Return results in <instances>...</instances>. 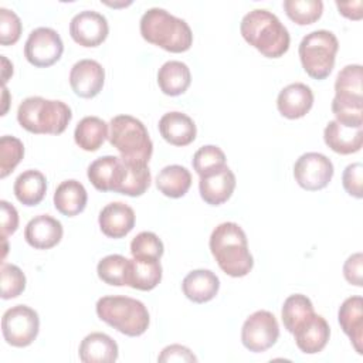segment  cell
I'll use <instances>...</instances> for the list:
<instances>
[{
  "label": "cell",
  "instance_id": "obj_1",
  "mask_svg": "<svg viewBox=\"0 0 363 363\" xmlns=\"http://www.w3.org/2000/svg\"><path fill=\"white\" fill-rule=\"evenodd\" d=\"M208 245L217 265L228 277L241 278L252 269L254 258L248 250L247 235L237 223L218 224L210 235Z\"/></svg>",
  "mask_w": 363,
  "mask_h": 363
},
{
  "label": "cell",
  "instance_id": "obj_2",
  "mask_svg": "<svg viewBox=\"0 0 363 363\" xmlns=\"http://www.w3.org/2000/svg\"><path fill=\"white\" fill-rule=\"evenodd\" d=\"M242 38L267 58L282 57L291 43L289 33L281 20L265 9L248 11L240 24Z\"/></svg>",
  "mask_w": 363,
  "mask_h": 363
},
{
  "label": "cell",
  "instance_id": "obj_3",
  "mask_svg": "<svg viewBox=\"0 0 363 363\" xmlns=\"http://www.w3.org/2000/svg\"><path fill=\"white\" fill-rule=\"evenodd\" d=\"M142 37L169 52H184L193 44L190 26L164 9L152 7L140 18Z\"/></svg>",
  "mask_w": 363,
  "mask_h": 363
},
{
  "label": "cell",
  "instance_id": "obj_4",
  "mask_svg": "<svg viewBox=\"0 0 363 363\" xmlns=\"http://www.w3.org/2000/svg\"><path fill=\"white\" fill-rule=\"evenodd\" d=\"M71 119L72 111L65 102L43 96H28L17 109L20 126L35 135H61Z\"/></svg>",
  "mask_w": 363,
  "mask_h": 363
},
{
  "label": "cell",
  "instance_id": "obj_5",
  "mask_svg": "<svg viewBox=\"0 0 363 363\" xmlns=\"http://www.w3.org/2000/svg\"><path fill=\"white\" fill-rule=\"evenodd\" d=\"M95 309L102 322L130 337L143 335L150 323L147 308L135 298L122 295L102 296L98 299Z\"/></svg>",
  "mask_w": 363,
  "mask_h": 363
},
{
  "label": "cell",
  "instance_id": "obj_6",
  "mask_svg": "<svg viewBox=\"0 0 363 363\" xmlns=\"http://www.w3.org/2000/svg\"><path fill=\"white\" fill-rule=\"evenodd\" d=\"M363 68L360 64L343 67L335 81L332 112L342 125L363 126Z\"/></svg>",
  "mask_w": 363,
  "mask_h": 363
},
{
  "label": "cell",
  "instance_id": "obj_7",
  "mask_svg": "<svg viewBox=\"0 0 363 363\" xmlns=\"http://www.w3.org/2000/svg\"><path fill=\"white\" fill-rule=\"evenodd\" d=\"M109 143L121 153V157L135 163L147 164L153 143L142 121L130 115H118L109 122Z\"/></svg>",
  "mask_w": 363,
  "mask_h": 363
},
{
  "label": "cell",
  "instance_id": "obj_8",
  "mask_svg": "<svg viewBox=\"0 0 363 363\" xmlns=\"http://www.w3.org/2000/svg\"><path fill=\"white\" fill-rule=\"evenodd\" d=\"M339 41L329 30H315L306 34L298 48L303 71L313 79H325L335 67Z\"/></svg>",
  "mask_w": 363,
  "mask_h": 363
},
{
  "label": "cell",
  "instance_id": "obj_9",
  "mask_svg": "<svg viewBox=\"0 0 363 363\" xmlns=\"http://www.w3.org/2000/svg\"><path fill=\"white\" fill-rule=\"evenodd\" d=\"M40 330L38 313L27 305L9 308L1 318V333L4 340L14 347L30 346Z\"/></svg>",
  "mask_w": 363,
  "mask_h": 363
},
{
  "label": "cell",
  "instance_id": "obj_10",
  "mask_svg": "<svg viewBox=\"0 0 363 363\" xmlns=\"http://www.w3.org/2000/svg\"><path fill=\"white\" fill-rule=\"evenodd\" d=\"M279 337V325L269 311L251 313L241 328V342L245 349L261 353L272 347Z\"/></svg>",
  "mask_w": 363,
  "mask_h": 363
},
{
  "label": "cell",
  "instance_id": "obj_11",
  "mask_svg": "<svg viewBox=\"0 0 363 363\" xmlns=\"http://www.w3.org/2000/svg\"><path fill=\"white\" fill-rule=\"evenodd\" d=\"M64 52V44L60 34L50 27L34 28L24 44V57L37 68L54 65Z\"/></svg>",
  "mask_w": 363,
  "mask_h": 363
},
{
  "label": "cell",
  "instance_id": "obj_12",
  "mask_svg": "<svg viewBox=\"0 0 363 363\" xmlns=\"http://www.w3.org/2000/svg\"><path fill=\"white\" fill-rule=\"evenodd\" d=\"M333 172L335 169L330 159L318 152L303 153L294 164V177L296 183L308 191L325 189L330 183Z\"/></svg>",
  "mask_w": 363,
  "mask_h": 363
},
{
  "label": "cell",
  "instance_id": "obj_13",
  "mask_svg": "<svg viewBox=\"0 0 363 363\" xmlns=\"http://www.w3.org/2000/svg\"><path fill=\"white\" fill-rule=\"evenodd\" d=\"M86 176L96 190L119 193L128 176V162L111 155L98 157L88 166Z\"/></svg>",
  "mask_w": 363,
  "mask_h": 363
},
{
  "label": "cell",
  "instance_id": "obj_14",
  "mask_svg": "<svg viewBox=\"0 0 363 363\" xmlns=\"http://www.w3.org/2000/svg\"><path fill=\"white\" fill-rule=\"evenodd\" d=\"M109 33L108 20L98 11L84 10L75 14L69 23V35L81 47L101 45Z\"/></svg>",
  "mask_w": 363,
  "mask_h": 363
},
{
  "label": "cell",
  "instance_id": "obj_15",
  "mask_svg": "<svg viewBox=\"0 0 363 363\" xmlns=\"http://www.w3.org/2000/svg\"><path fill=\"white\" fill-rule=\"evenodd\" d=\"M105 82V69L104 67L89 58L77 61L69 71V85L74 94L79 98H94L96 96Z\"/></svg>",
  "mask_w": 363,
  "mask_h": 363
},
{
  "label": "cell",
  "instance_id": "obj_16",
  "mask_svg": "<svg viewBox=\"0 0 363 363\" xmlns=\"http://www.w3.org/2000/svg\"><path fill=\"white\" fill-rule=\"evenodd\" d=\"M235 174L225 164L224 167L200 176L199 190L201 199L210 206L225 203L235 189Z\"/></svg>",
  "mask_w": 363,
  "mask_h": 363
},
{
  "label": "cell",
  "instance_id": "obj_17",
  "mask_svg": "<svg viewBox=\"0 0 363 363\" xmlns=\"http://www.w3.org/2000/svg\"><path fill=\"white\" fill-rule=\"evenodd\" d=\"M135 211L130 206L122 201H112L106 204L98 217L102 234L109 238H123L135 227Z\"/></svg>",
  "mask_w": 363,
  "mask_h": 363
},
{
  "label": "cell",
  "instance_id": "obj_18",
  "mask_svg": "<svg viewBox=\"0 0 363 363\" xmlns=\"http://www.w3.org/2000/svg\"><path fill=\"white\" fill-rule=\"evenodd\" d=\"M295 343L302 353L315 354L325 349L330 337V328L326 319L318 313L309 316L292 333Z\"/></svg>",
  "mask_w": 363,
  "mask_h": 363
},
{
  "label": "cell",
  "instance_id": "obj_19",
  "mask_svg": "<svg viewBox=\"0 0 363 363\" xmlns=\"http://www.w3.org/2000/svg\"><path fill=\"white\" fill-rule=\"evenodd\" d=\"M62 234V224L48 214L35 216L24 228L27 244L35 250H50L55 247L61 241Z\"/></svg>",
  "mask_w": 363,
  "mask_h": 363
},
{
  "label": "cell",
  "instance_id": "obj_20",
  "mask_svg": "<svg viewBox=\"0 0 363 363\" xmlns=\"http://www.w3.org/2000/svg\"><path fill=\"white\" fill-rule=\"evenodd\" d=\"M313 105L312 89L302 82H294L282 88L277 98L279 113L288 119H299L305 116Z\"/></svg>",
  "mask_w": 363,
  "mask_h": 363
},
{
  "label": "cell",
  "instance_id": "obj_21",
  "mask_svg": "<svg viewBox=\"0 0 363 363\" xmlns=\"http://www.w3.org/2000/svg\"><path fill=\"white\" fill-rule=\"evenodd\" d=\"M337 320L350 339L354 350L363 353V299L362 296H350L343 301L337 311Z\"/></svg>",
  "mask_w": 363,
  "mask_h": 363
},
{
  "label": "cell",
  "instance_id": "obj_22",
  "mask_svg": "<svg viewBox=\"0 0 363 363\" xmlns=\"http://www.w3.org/2000/svg\"><path fill=\"white\" fill-rule=\"evenodd\" d=\"M323 140L329 149L339 155H352L363 146V126L352 128L330 121L323 130Z\"/></svg>",
  "mask_w": 363,
  "mask_h": 363
},
{
  "label": "cell",
  "instance_id": "obj_23",
  "mask_svg": "<svg viewBox=\"0 0 363 363\" xmlns=\"http://www.w3.org/2000/svg\"><path fill=\"white\" fill-rule=\"evenodd\" d=\"M159 132L162 138L173 146H187L197 135L196 123L183 112H167L159 121Z\"/></svg>",
  "mask_w": 363,
  "mask_h": 363
},
{
  "label": "cell",
  "instance_id": "obj_24",
  "mask_svg": "<svg viewBox=\"0 0 363 363\" xmlns=\"http://www.w3.org/2000/svg\"><path fill=\"white\" fill-rule=\"evenodd\" d=\"M78 354L84 363H112L118 359L119 349L109 335L92 332L82 339Z\"/></svg>",
  "mask_w": 363,
  "mask_h": 363
},
{
  "label": "cell",
  "instance_id": "obj_25",
  "mask_svg": "<svg viewBox=\"0 0 363 363\" xmlns=\"http://www.w3.org/2000/svg\"><path fill=\"white\" fill-rule=\"evenodd\" d=\"M182 289L191 302L206 303L216 298L220 289V279L210 269H194L184 277Z\"/></svg>",
  "mask_w": 363,
  "mask_h": 363
},
{
  "label": "cell",
  "instance_id": "obj_26",
  "mask_svg": "<svg viewBox=\"0 0 363 363\" xmlns=\"http://www.w3.org/2000/svg\"><path fill=\"white\" fill-rule=\"evenodd\" d=\"M88 193L82 183L75 179L64 180L58 184L54 193V207L67 217H74L82 213L86 207Z\"/></svg>",
  "mask_w": 363,
  "mask_h": 363
},
{
  "label": "cell",
  "instance_id": "obj_27",
  "mask_svg": "<svg viewBox=\"0 0 363 363\" xmlns=\"http://www.w3.org/2000/svg\"><path fill=\"white\" fill-rule=\"evenodd\" d=\"M16 199L27 206L33 207L43 201L47 193V179L40 170H26L20 173L13 186Z\"/></svg>",
  "mask_w": 363,
  "mask_h": 363
},
{
  "label": "cell",
  "instance_id": "obj_28",
  "mask_svg": "<svg viewBox=\"0 0 363 363\" xmlns=\"http://www.w3.org/2000/svg\"><path fill=\"white\" fill-rule=\"evenodd\" d=\"M190 82V68L182 61H167L157 71V85L164 95H182L187 91Z\"/></svg>",
  "mask_w": 363,
  "mask_h": 363
},
{
  "label": "cell",
  "instance_id": "obj_29",
  "mask_svg": "<svg viewBox=\"0 0 363 363\" xmlns=\"http://www.w3.org/2000/svg\"><path fill=\"white\" fill-rule=\"evenodd\" d=\"M162 281V265L159 259H129L128 286L139 291H152Z\"/></svg>",
  "mask_w": 363,
  "mask_h": 363
},
{
  "label": "cell",
  "instance_id": "obj_30",
  "mask_svg": "<svg viewBox=\"0 0 363 363\" xmlns=\"http://www.w3.org/2000/svg\"><path fill=\"white\" fill-rule=\"evenodd\" d=\"M108 136V123L98 116L82 118L74 130L75 143L86 152H96Z\"/></svg>",
  "mask_w": 363,
  "mask_h": 363
},
{
  "label": "cell",
  "instance_id": "obj_31",
  "mask_svg": "<svg viewBox=\"0 0 363 363\" xmlns=\"http://www.w3.org/2000/svg\"><path fill=\"white\" fill-rule=\"evenodd\" d=\"M191 186L190 172L180 164H170L163 167L156 176L157 190L170 199L183 197Z\"/></svg>",
  "mask_w": 363,
  "mask_h": 363
},
{
  "label": "cell",
  "instance_id": "obj_32",
  "mask_svg": "<svg viewBox=\"0 0 363 363\" xmlns=\"http://www.w3.org/2000/svg\"><path fill=\"white\" fill-rule=\"evenodd\" d=\"M315 313L313 305L311 299L306 295L302 294H294L289 295L282 305L281 311V319L284 323V328L289 332L294 333L295 329L303 323L309 316Z\"/></svg>",
  "mask_w": 363,
  "mask_h": 363
},
{
  "label": "cell",
  "instance_id": "obj_33",
  "mask_svg": "<svg viewBox=\"0 0 363 363\" xmlns=\"http://www.w3.org/2000/svg\"><path fill=\"white\" fill-rule=\"evenodd\" d=\"M99 279L112 286H128L129 259L121 254H111L104 257L96 265Z\"/></svg>",
  "mask_w": 363,
  "mask_h": 363
},
{
  "label": "cell",
  "instance_id": "obj_34",
  "mask_svg": "<svg viewBox=\"0 0 363 363\" xmlns=\"http://www.w3.org/2000/svg\"><path fill=\"white\" fill-rule=\"evenodd\" d=\"M282 7L286 16L298 26L312 24L323 13V3L320 0H285Z\"/></svg>",
  "mask_w": 363,
  "mask_h": 363
},
{
  "label": "cell",
  "instance_id": "obj_35",
  "mask_svg": "<svg viewBox=\"0 0 363 363\" xmlns=\"http://www.w3.org/2000/svg\"><path fill=\"white\" fill-rule=\"evenodd\" d=\"M24 145L18 138L4 135L0 139V179L7 177L21 162Z\"/></svg>",
  "mask_w": 363,
  "mask_h": 363
},
{
  "label": "cell",
  "instance_id": "obj_36",
  "mask_svg": "<svg viewBox=\"0 0 363 363\" xmlns=\"http://www.w3.org/2000/svg\"><path fill=\"white\" fill-rule=\"evenodd\" d=\"M225 155L224 152L214 145H206L201 146L194 155H193V169L199 176H204L210 172L218 170L225 166Z\"/></svg>",
  "mask_w": 363,
  "mask_h": 363
},
{
  "label": "cell",
  "instance_id": "obj_37",
  "mask_svg": "<svg viewBox=\"0 0 363 363\" xmlns=\"http://www.w3.org/2000/svg\"><path fill=\"white\" fill-rule=\"evenodd\" d=\"M164 252L162 240L152 231L139 233L130 242V254L133 258L160 259Z\"/></svg>",
  "mask_w": 363,
  "mask_h": 363
},
{
  "label": "cell",
  "instance_id": "obj_38",
  "mask_svg": "<svg viewBox=\"0 0 363 363\" xmlns=\"http://www.w3.org/2000/svg\"><path fill=\"white\" fill-rule=\"evenodd\" d=\"M0 277L3 299L17 298L26 289V275L17 265L1 262Z\"/></svg>",
  "mask_w": 363,
  "mask_h": 363
},
{
  "label": "cell",
  "instance_id": "obj_39",
  "mask_svg": "<svg viewBox=\"0 0 363 363\" xmlns=\"http://www.w3.org/2000/svg\"><path fill=\"white\" fill-rule=\"evenodd\" d=\"M23 31L20 17L6 7L0 9V44L13 45L20 40Z\"/></svg>",
  "mask_w": 363,
  "mask_h": 363
},
{
  "label": "cell",
  "instance_id": "obj_40",
  "mask_svg": "<svg viewBox=\"0 0 363 363\" xmlns=\"http://www.w3.org/2000/svg\"><path fill=\"white\" fill-rule=\"evenodd\" d=\"M342 184L346 193L354 199L363 197V164L356 162L347 164L342 174Z\"/></svg>",
  "mask_w": 363,
  "mask_h": 363
},
{
  "label": "cell",
  "instance_id": "obj_41",
  "mask_svg": "<svg viewBox=\"0 0 363 363\" xmlns=\"http://www.w3.org/2000/svg\"><path fill=\"white\" fill-rule=\"evenodd\" d=\"M343 277L349 284H352L354 286L363 285V255H362V252L352 254L345 261Z\"/></svg>",
  "mask_w": 363,
  "mask_h": 363
},
{
  "label": "cell",
  "instance_id": "obj_42",
  "mask_svg": "<svg viewBox=\"0 0 363 363\" xmlns=\"http://www.w3.org/2000/svg\"><path fill=\"white\" fill-rule=\"evenodd\" d=\"M1 208V238L14 234L18 227V213L13 204L6 200L0 201Z\"/></svg>",
  "mask_w": 363,
  "mask_h": 363
},
{
  "label": "cell",
  "instance_id": "obj_43",
  "mask_svg": "<svg viewBox=\"0 0 363 363\" xmlns=\"http://www.w3.org/2000/svg\"><path fill=\"white\" fill-rule=\"evenodd\" d=\"M159 362H197L193 352L183 345L166 346L157 357Z\"/></svg>",
  "mask_w": 363,
  "mask_h": 363
},
{
  "label": "cell",
  "instance_id": "obj_44",
  "mask_svg": "<svg viewBox=\"0 0 363 363\" xmlns=\"http://www.w3.org/2000/svg\"><path fill=\"white\" fill-rule=\"evenodd\" d=\"M362 0H356V1H336V7L339 10V13L349 18V20H360L362 18Z\"/></svg>",
  "mask_w": 363,
  "mask_h": 363
}]
</instances>
